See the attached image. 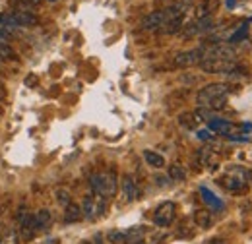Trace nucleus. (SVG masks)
Segmentation results:
<instances>
[{
  "instance_id": "nucleus-25",
  "label": "nucleus",
  "mask_w": 252,
  "mask_h": 244,
  "mask_svg": "<svg viewBox=\"0 0 252 244\" xmlns=\"http://www.w3.org/2000/svg\"><path fill=\"white\" fill-rule=\"evenodd\" d=\"M0 244H20V235L18 229H10L4 237V241H0Z\"/></svg>"
},
{
  "instance_id": "nucleus-19",
  "label": "nucleus",
  "mask_w": 252,
  "mask_h": 244,
  "mask_svg": "<svg viewBox=\"0 0 252 244\" xmlns=\"http://www.w3.org/2000/svg\"><path fill=\"white\" fill-rule=\"evenodd\" d=\"M144 159H146V163H148L150 167H154V169H163V167H165V157L159 155L158 152L146 150V152H144Z\"/></svg>"
},
{
  "instance_id": "nucleus-2",
  "label": "nucleus",
  "mask_w": 252,
  "mask_h": 244,
  "mask_svg": "<svg viewBox=\"0 0 252 244\" xmlns=\"http://www.w3.org/2000/svg\"><path fill=\"white\" fill-rule=\"evenodd\" d=\"M229 92H231V86H229V84H223V82L208 84V86H204V88L198 92L196 103H198L200 109H208L210 103H214V101L220 99V97H227Z\"/></svg>"
},
{
  "instance_id": "nucleus-37",
  "label": "nucleus",
  "mask_w": 252,
  "mask_h": 244,
  "mask_svg": "<svg viewBox=\"0 0 252 244\" xmlns=\"http://www.w3.org/2000/svg\"><path fill=\"white\" fill-rule=\"evenodd\" d=\"M132 244H146L144 241H140V243H132Z\"/></svg>"
},
{
  "instance_id": "nucleus-23",
  "label": "nucleus",
  "mask_w": 252,
  "mask_h": 244,
  "mask_svg": "<svg viewBox=\"0 0 252 244\" xmlns=\"http://www.w3.org/2000/svg\"><path fill=\"white\" fill-rule=\"evenodd\" d=\"M247 35H249V22H245L243 26H239V30H237L233 35H231V37H229V45H235V43L243 41Z\"/></svg>"
},
{
  "instance_id": "nucleus-30",
  "label": "nucleus",
  "mask_w": 252,
  "mask_h": 244,
  "mask_svg": "<svg viewBox=\"0 0 252 244\" xmlns=\"http://www.w3.org/2000/svg\"><path fill=\"white\" fill-rule=\"evenodd\" d=\"M196 136H198V140H202V142H208V140H212V134H210V130H200Z\"/></svg>"
},
{
  "instance_id": "nucleus-27",
  "label": "nucleus",
  "mask_w": 252,
  "mask_h": 244,
  "mask_svg": "<svg viewBox=\"0 0 252 244\" xmlns=\"http://www.w3.org/2000/svg\"><path fill=\"white\" fill-rule=\"evenodd\" d=\"M109 241L113 244H123L125 243V233L123 231H111L109 233Z\"/></svg>"
},
{
  "instance_id": "nucleus-7",
  "label": "nucleus",
  "mask_w": 252,
  "mask_h": 244,
  "mask_svg": "<svg viewBox=\"0 0 252 244\" xmlns=\"http://www.w3.org/2000/svg\"><path fill=\"white\" fill-rule=\"evenodd\" d=\"M163 22H165V12H163V10H156V12L148 14V16L142 20V30L159 31V28L163 26Z\"/></svg>"
},
{
  "instance_id": "nucleus-16",
  "label": "nucleus",
  "mask_w": 252,
  "mask_h": 244,
  "mask_svg": "<svg viewBox=\"0 0 252 244\" xmlns=\"http://www.w3.org/2000/svg\"><path fill=\"white\" fill-rule=\"evenodd\" d=\"M181 31H183V18L165 22V24L159 28V33H161V35H177V33H181Z\"/></svg>"
},
{
  "instance_id": "nucleus-32",
  "label": "nucleus",
  "mask_w": 252,
  "mask_h": 244,
  "mask_svg": "<svg viewBox=\"0 0 252 244\" xmlns=\"http://www.w3.org/2000/svg\"><path fill=\"white\" fill-rule=\"evenodd\" d=\"M208 244H227V243H225L223 239H214V241H210Z\"/></svg>"
},
{
  "instance_id": "nucleus-24",
  "label": "nucleus",
  "mask_w": 252,
  "mask_h": 244,
  "mask_svg": "<svg viewBox=\"0 0 252 244\" xmlns=\"http://www.w3.org/2000/svg\"><path fill=\"white\" fill-rule=\"evenodd\" d=\"M179 124L187 130H194L198 121L194 119V113H183V115H179Z\"/></svg>"
},
{
  "instance_id": "nucleus-34",
  "label": "nucleus",
  "mask_w": 252,
  "mask_h": 244,
  "mask_svg": "<svg viewBox=\"0 0 252 244\" xmlns=\"http://www.w3.org/2000/svg\"><path fill=\"white\" fill-rule=\"evenodd\" d=\"M235 6V0H227V8H233Z\"/></svg>"
},
{
  "instance_id": "nucleus-22",
  "label": "nucleus",
  "mask_w": 252,
  "mask_h": 244,
  "mask_svg": "<svg viewBox=\"0 0 252 244\" xmlns=\"http://www.w3.org/2000/svg\"><path fill=\"white\" fill-rule=\"evenodd\" d=\"M0 59L2 61H16L18 59V53L12 49V45L0 41Z\"/></svg>"
},
{
  "instance_id": "nucleus-1",
  "label": "nucleus",
  "mask_w": 252,
  "mask_h": 244,
  "mask_svg": "<svg viewBox=\"0 0 252 244\" xmlns=\"http://www.w3.org/2000/svg\"><path fill=\"white\" fill-rule=\"evenodd\" d=\"M90 186L95 196L103 198H113L119 190V177L115 171H105V173H95L90 177Z\"/></svg>"
},
{
  "instance_id": "nucleus-8",
  "label": "nucleus",
  "mask_w": 252,
  "mask_h": 244,
  "mask_svg": "<svg viewBox=\"0 0 252 244\" xmlns=\"http://www.w3.org/2000/svg\"><path fill=\"white\" fill-rule=\"evenodd\" d=\"M121 186H123V198H125V202H134L138 198V184L134 181V177L125 175L123 181H121Z\"/></svg>"
},
{
  "instance_id": "nucleus-18",
  "label": "nucleus",
  "mask_w": 252,
  "mask_h": 244,
  "mask_svg": "<svg viewBox=\"0 0 252 244\" xmlns=\"http://www.w3.org/2000/svg\"><path fill=\"white\" fill-rule=\"evenodd\" d=\"M212 214L208 210H196L194 212V223L200 227V229H210L212 227Z\"/></svg>"
},
{
  "instance_id": "nucleus-28",
  "label": "nucleus",
  "mask_w": 252,
  "mask_h": 244,
  "mask_svg": "<svg viewBox=\"0 0 252 244\" xmlns=\"http://www.w3.org/2000/svg\"><path fill=\"white\" fill-rule=\"evenodd\" d=\"M225 105H227V97H220L214 103H210L208 111H221V109H225Z\"/></svg>"
},
{
  "instance_id": "nucleus-36",
  "label": "nucleus",
  "mask_w": 252,
  "mask_h": 244,
  "mask_svg": "<svg viewBox=\"0 0 252 244\" xmlns=\"http://www.w3.org/2000/svg\"><path fill=\"white\" fill-rule=\"evenodd\" d=\"M80 244H94V243H90V241H82Z\"/></svg>"
},
{
  "instance_id": "nucleus-31",
  "label": "nucleus",
  "mask_w": 252,
  "mask_h": 244,
  "mask_svg": "<svg viewBox=\"0 0 252 244\" xmlns=\"http://www.w3.org/2000/svg\"><path fill=\"white\" fill-rule=\"evenodd\" d=\"M156 183H158V186H167L171 183V179L169 177H156Z\"/></svg>"
},
{
  "instance_id": "nucleus-11",
  "label": "nucleus",
  "mask_w": 252,
  "mask_h": 244,
  "mask_svg": "<svg viewBox=\"0 0 252 244\" xmlns=\"http://www.w3.org/2000/svg\"><path fill=\"white\" fill-rule=\"evenodd\" d=\"M198 159L204 167H210V169H216L218 167V157H216V152L212 148H202L198 150Z\"/></svg>"
},
{
  "instance_id": "nucleus-10",
  "label": "nucleus",
  "mask_w": 252,
  "mask_h": 244,
  "mask_svg": "<svg viewBox=\"0 0 252 244\" xmlns=\"http://www.w3.org/2000/svg\"><path fill=\"white\" fill-rule=\"evenodd\" d=\"M51 219H53V215L49 210H39V212H35L32 215V223L33 227H35V231L39 233V231H43V229H47L49 225H51Z\"/></svg>"
},
{
  "instance_id": "nucleus-6",
  "label": "nucleus",
  "mask_w": 252,
  "mask_h": 244,
  "mask_svg": "<svg viewBox=\"0 0 252 244\" xmlns=\"http://www.w3.org/2000/svg\"><path fill=\"white\" fill-rule=\"evenodd\" d=\"M202 57H204V47L179 53V55L175 57V66H177V68H190V66H196V64L202 62Z\"/></svg>"
},
{
  "instance_id": "nucleus-33",
  "label": "nucleus",
  "mask_w": 252,
  "mask_h": 244,
  "mask_svg": "<svg viewBox=\"0 0 252 244\" xmlns=\"http://www.w3.org/2000/svg\"><path fill=\"white\" fill-rule=\"evenodd\" d=\"M95 243H97V244H103V239H101V235H97V237H95Z\"/></svg>"
},
{
  "instance_id": "nucleus-4",
  "label": "nucleus",
  "mask_w": 252,
  "mask_h": 244,
  "mask_svg": "<svg viewBox=\"0 0 252 244\" xmlns=\"http://www.w3.org/2000/svg\"><path fill=\"white\" fill-rule=\"evenodd\" d=\"M247 177H249L247 171H243L241 167H235V169H231V171L221 179V184H223L227 190H231V192H239V190H243V188L247 186Z\"/></svg>"
},
{
  "instance_id": "nucleus-5",
  "label": "nucleus",
  "mask_w": 252,
  "mask_h": 244,
  "mask_svg": "<svg viewBox=\"0 0 252 244\" xmlns=\"http://www.w3.org/2000/svg\"><path fill=\"white\" fill-rule=\"evenodd\" d=\"M175 217H177L175 202H163V204H159L158 210L154 212V223L158 227H169V225H173Z\"/></svg>"
},
{
  "instance_id": "nucleus-29",
  "label": "nucleus",
  "mask_w": 252,
  "mask_h": 244,
  "mask_svg": "<svg viewBox=\"0 0 252 244\" xmlns=\"http://www.w3.org/2000/svg\"><path fill=\"white\" fill-rule=\"evenodd\" d=\"M12 39H14V31L6 30V28H0V41L8 43V41H12Z\"/></svg>"
},
{
  "instance_id": "nucleus-14",
  "label": "nucleus",
  "mask_w": 252,
  "mask_h": 244,
  "mask_svg": "<svg viewBox=\"0 0 252 244\" xmlns=\"http://www.w3.org/2000/svg\"><path fill=\"white\" fill-rule=\"evenodd\" d=\"M146 233H148V229H146V227H142V225H138V227H132V229L125 231V243L126 244L140 243V241H144Z\"/></svg>"
},
{
  "instance_id": "nucleus-39",
  "label": "nucleus",
  "mask_w": 252,
  "mask_h": 244,
  "mask_svg": "<svg viewBox=\"0 0 252 244\" xmlns=\"http://www.w3.org/2000/svg\"><path fill=\"white\" fill-rule=\"evenodd\" d=\"M0 62H2V59H0Z\"/></svg>"
},
{
  "instance_id": "nucleus-26",
  "label": "nucleus",
  "mask_w": 252,
  "mask_h": 244,
  "mask_svg": "<svg viewBox=\"0 0 252 244\" xmlns=\"http://www.w3.org/2000/svg\"><path fill=\"white\" fill-rule=\"evenodd\" d=\"M57 200H59V204H61V206L66 208V206L72 202V196H70V192H68V190L59 188V190H57Z\"/></svg>"
},
{
  "instance_id": "nucleus-15",
  "label": "nucleus",
  "mask_w": 252,
  "mask_h": 244,
  "mask_svg": "<svg viewBox=\"0 0 252 244\" xmlns=\"http://www.w3.org/2000/svg\"><path fill=\"white\" fill-rule=\"evenodd\" d=\"M216 8H218V0H202L196 8V20L212 16V12H216Z\"/></svg>"
},
{
  "instance_id": "nucleus-3",
  "label": "nucleus",
  "mask_w": 252,
  "mask_h": 244,
  "mask_svg": "<svg viewBox=\"0 0 252 244\" xmlns=\"http://www.w3.org/2000/svg\"><path fill=\"white\" fill-rule=\"evenodd\" d=\"M107 212V198L103 196H95V194H88L84 198V206H82V214L88 221H95L99 217H103Z\"/></svg>"
},
{
  "instance_id": "nucleus-38",
  "label": "nucleus",
  "mask_w": 252,
  "mask_h": 244,
  "mask_svg": "<svg viewBox=\"0 0 252 244\" xmlns=\"http://www.w3.org/2000/svg\"><path fill=\"white\" fill-rule=\"evenodd\" d=\"M49 2H57V0H49Z\"/></svg>"
},
{
  "instance_id": "nucleus-20",
  "label": "nucleus",
  "mask_w": 252,
  "mask_h": 244,
  "mask_svg": "<svg viewBox=\"0 0 252 244\" xmlns=\"http://www.w3.org/2000/svg\"><path fill=\"white\" fill-rule=\"evenodd\" d=\"M167 177L171 181H175V183H183L187 179V171H185V167H181L179 163H175V165L169 167V175Z\"/></svg>"
},
{
  "instance_id": "nucleus-12",
  "label": "nucleus",
  "mask_w": 252,
  "mask_h": 244,
  "mask_svg": "<svg viewBox=\"0 0 252 244\" xmlns=\"http://www.w3.org/2000/svg\"><path fill=\"white\" fill-rule=\"evenodd\" d=\"M84 219V214H82V208L74 202H70L66 208H64V221L66 223H78Z\"/></svg>"
},
{
  "instance_id": "nucleus-35",
  "label": "nucleus",
  "mask_w": 252,
  "mask_h": 244,
  "mask_svg": "<svg viewBox=\"0 0 252 244\" xmlns=\"http://www.w3.org/2000/svg\"><path fill=\"white\" fill-rule=\"evenodd\" d=\"M28 2H30V4H39L41 0H28Z\"/></svg>"
},
{
  "instance_id": "nucleus-21",
  "label": "nucleus",
  "mask_w": 252,
  "mask_h": 244,
  "mask_svg": "<svg viewBox=\"0 0 252 244\" xmlns=\"http://www.w3.org/2000/svg\"><path fill=\"white\" fill-rule=\"evenodd\" d=\"M200 194L204 196V202H206L208 206H212V208H216V210H221V208H223L221 200H218V198H216V194H214V192H210L206 186H202V188H200Z\"/></svg>"
},
{
  "instance_id": "nucleus-17",
  "label": "nucleus",
  "mask_w": 252,
  "mask_h": 244,
  "mask_svg": "<svg viewBox=\"0 0 252 244\" xmlns=\"http://www.w3.org/2000/svg\"><path fill=\"white\" fill-rule=\"evenodd\" d=\"M0 28H6V30H10V31L22 30L20 22L16 20V16H14L12 12H2V14H0Z\"/></svg>"
},
{
  "instance_id": "nucleus-13",
  "label": "nucleus",
  "mask_w": 252,
  "mask_h": 244,
  "mask_svg": "<svg viewBox=\"0 0 252 244\" xmlns=\"http://www.w3.org/2000/svg\"><path fill=\"white\" fill-rule=\"evenodd\" d=\"M12 14L16 16V20L20 22L22 28H30V26H35V24H37V16L33 14L32 10H14Z\"/></svg>"
},
{
  "instance_id": "nucleus-9",
  "label": "nucleus",
  "mask_w": 252,
  "mask_h": 244,
  "mask_svg": "<svg viewBox=\"0 0 252 244\" xmlns=\"http://www.w3.org/2000/svg\"><path fill=\"white\" fill-rule=\"evenodd\" d=\"M210 124V130H214V132H218V134H223V136H233L235 134V124L229 121H223V119H212V121H208Z\"/></svg>"
}]
</instances>
